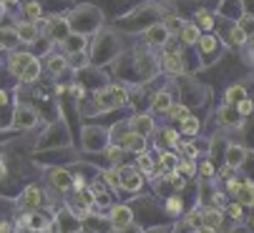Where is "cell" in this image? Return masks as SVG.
Listing matches in <instances>:
<instances>
[{
	"instance_id": "6da1fadb",
	"label": "cell",
	"mask_w": 254,
	"mask_h": 233,
	"mask_svg": "<svg viewBox=\"0 0 254 233\" xmlns=\"http://www.w3.org/2000/svg\"><path fill=\"white\" fill-rule=\"evenodd\" d=\"M124 103H126V91H121V88H106V91L96 93V105L101 110L116 108V105H124Z\"/></svg>"
},
{
	"instance_id": "52a82bcc",
	"label": "cell",
	"mask_w": 254,
	"mask_h": 233,
	"mask_svg": "<svg viewBox=\"0 0 254 233\" xmlns=\"http://www.w3.org/2000/svg\"><path fill=\"white\" fill-rule=\"evenodd\" d=\"M131 211L126 208V206H114L111 208V223L116 226V228H126V226H131Z\"/></svg>"
},
{
	"instance_id": "ba28073f",
	"label": "cell",
	"mask_w": 254,
	"mask_h": 233,
	"mask_svg": "<svg viewBox=\"0 0 254 233\" xmlns=\"http://www.w3.org/2000/svg\"><path fill=\"white\" fill-rule=\"evenodd\" d=\"M131 131L138 136H149L154 131V121L149 115H136V118H131Z\"/></svg>"
},
{
	"instance_id": "9a60e30c",
	"label": "cell",
	"mask_w": 254,
	"mask_h": 233,
	"mask_svg": "<svg viewBox=\"0 0 254 233\" xmlns=\"http://www.w3.org/2000/svg\"><path fill=\"white\" fill-rule=\"evenodd\" d=\"M244 158H247V150H244V148H239V145H232V148H229V153H227L229 168H237V166H242V163H244Z\"/></svg>"
},
{
	"instance_id": "4dcf8cb0",
	"label": "cell",
	"mask_w": 254,
	"mask_h": 233,
	"mask_svg": "<svg viewBox=\"0 0 254 233\" xmlns=\"http://www.w3.org/2000/svg\"><path fill=\"white\" fill-rule=\"evenodd\" d=\"M93 201H96V198H93V193H88V190H81V193H78V203H81V208H91Z\"/></svg>"
},
{
	"instance_id": "d6986e66",
	"label": "cell",
	"mask_w": 254,
	"mask_h": 233,
	"mask_svg": "<svg viewBox=\"0 0 254 233\" xmlns=\"http://www.w3.org/2000/svg\"><path fill=\"white\" fill-rule=\"evenodd\" d=\"M63 46H65V50H68V53H73V55H76V53L86 46V41H83L81 35H68L65 41H63Z\"/></svg>"
},
{
	"instance_id": "d590c367",
	"label": "cell",
	"mask_w": 254,
	"mask_h": 233,
	"mask_svg": "<svg viewBox=\"0 0 254 233\" xmlns=\"http://www.w3.org/2000/svg\"><path fill=\"white\" fill-rule=\"evenodd\" d=\"M189 226H194V228H201V226H204V216H201L199 211H194V213L189 216Z\"/></svg>"
},
{
	"instance_id": "603a6c76",
	"label": "cell",
	"mask_w": 254,
	"mask_h": 233,
	"mask_svg": "<svg viewBox=\"0 0 254 233\" xmlns=\"http://www.w3.org/2000/svg\"><path fill=\"white\" fill-rule=\"evenodd\" d=\"M171 108V95L169 93H159L154 98V110H169Z\"/></svg>"
},
{
	"instance_id": "3957f363",
	"label": "cell",
	"mask_w": 254,
	"mask_h": 233,
	"mask_svg": "<svg viewBox=\"0 0 254 233\" xmlns=\"http://www.w3.org/2000/svg\"><path fill=\"white\" fill-rule=\"evenodd\" d=\"M68 20H63V18H51L48 20V28H46V35L48 38H53V41H65L68 38Z\"/></svg>"
},
{
	"instance_id": "30bf717a",
	"label": "cell",
	"mask_w": 254,
	"mask_h": 233,
	"mask_svg": "<svg viewBox=\"0 0 254 233\" xmlns=\"http://www.w3.org/2000/svg\"><path fill=\"white\" fill-rule=\"evenodd\" d=\"M143 145H146V143H143V136H138V133H126L124 138H121V148H128V150H136V153H141L143 150Z\"/></svg>"
},
{
	"instance_id": "d6a6232c",
	"label": "cell",
	"mask_w": 254,
	"mask_h": 233,
	"mask_svg": "<svg viewBox=\"0 0 254 233\" xmlns=\"http://www.w3.org/2000/svg\"><path fill=\"white\" fill-rule=\"evenodd\" d=\"M169 33H174V30H181V28H184V25H181V20L179 18H174V15H169L166 18V25H164Z\"/></svg>"
},
{
	"instance_id": "bcb514c9",
	"label": "cell",
	"mask_w": 254,
	"mask_h": 233,
	"mask_svg": "<svg viewBox=\"0 0 254 233\" xmlns=\"http://www.w3.org/2000/svg\"><path fill=\"white\" fill-rule=\"evenodd\" d=\"M119 148H111V150H108V158H111V161H119Z\"/></svg>"
},
{
	"instance_id": "f907efd6",
	"label": "cell",
	"mask_w": 254,
	"mask_h": 233,
	"mask_svg": "<svg viewBox=\"0 0 254 233\" xmlns=\"http://www.w3.org/2000/svg\"><path fill=\"white\" fill-rule=\"evenodd\" d=\"M0 233H10V226L8 223H0Z\"/></svg>"
},
{
	"instance_id": "f35d334b",
	"label": "cell",
	"mask_w": 254,
	"mask_h": 233,
	"mask_svg": "<svg viewBox=\"0 0 254 233\" xmlns=\"http://www.w3.org/2000/svg\"><path fill=\"white\" fill-rule=\"evenodd\" d=\"M196 18H199V23H201L204 28H211V23H214L209 13H196Z\"/></svg>"
},
{
	"instance_id": "83f0119b",
	"label": "cell",
	"mask_w": 254,
	"mask_h": 233,
	"mask_svg": "<svg viewBox=\"0 0 254 233\" xmlns=\"http://www.w3.org/2000/svg\"><path fill=\"white\" fill-rule=\"evenodd\" d=\"M179 145V140H176V131H171V128H166V131H161V140H159V145Z\"/></svg>"
},
{
	"instance_id": "44dd1931",
	"label": "cell",
	"mask_w": 254,
	"mask_h": 233,
	"mask_svg": "<svg viewBox=\"0 0 254 233\" xmlns=\"http://www.w3.org/2000/svg\"><path fill=\"white\" fill-rule=\"evenodd\" d=\"M244 98H247V91H244L242 86H234V88H229V91H227V105L239 103V100H244Z\"/></svg>"
},
{
	"instance_id": "484cf974",
	"label": "cell",
	"mask_w": 254,
	"mask_h": 233,
	"mask_svg": "<svg viewBox=\"0 0 254 233\" xmlns=\"http://www.w3.org/2000/svg\"><path fill=\"white\" fill-rule=\"evenodd\" d=\"M219 223H222V216L216 213V211H206V213H204V226H209V228H216Z\"/></svg>"
},
{
	"instance_id": "8d00e7d4",
	"label": "cell",
	"mask_w": 254,
	"mask_h": 233,
	"mask_svg": "<svg viewBox=\"0 0 254 233\" xmlns=\"http://www.w3.org/2000/svg\"><path fill=\"white\" fill-rule=\"evenodd\" d=\"M138 166H141V171H146V173H149V171L154 168L151 158H149V155H143V153H141V158H138Z\"/></svg>"
},
{
	"instance_id": "7a4b0ae2",
	"label": "cell",
	"mask_w": 254,
	"mask_h": 233,
	"mask_svg": "<svg viewBox=\"0 0 254 233\" xmlns=\"http://www.w3.org/2000/svg\"><path fill=\"white\" fill-rule=\"evenodd\" d=\"M41 203H43V190L38 186H28L20 196V208L35 211V208H41Z\"/></svg>"
},
{
	"instance_id": "b9f144b4",
	"label": "cell",
	"mask_w": 254,
	"mask_h": 233,
	"mask_svg": "<svg viewBox=\"0 0 254 233\" xmlns=\"http://www.w3.org/2000/svg\"><path fill=\"white\" fill-rule=\"evenodd\" d=\"M229 216H232V218H242V206H239V203L229 206Z\"/></svg>"
},
{
	"instance_id": "f5cc1de1",
	"label": "cell",
	"mask_w": 254,
	"mask_h": 233,
	"mask_svg": "<svg viewBox=\"0 0 254 233\" xmlns=\"http://www.w3.org/2000/svg\"><path fill=\"white\" fill-rule=\"evenodd\" d=\"M0 3H3V5H15L18 0H0Z\"/></svg>"
},
{
	"instance_id": "ee69618b",
	"label": "cell",
	"mask_w": 254,
	"mask_h": 233,
	"mask_svg": "<svg viewBox=\"0 0 254 233\" xmlns=\"http://www.w3.org/2000/svg\"><path fill=\"white\" fill-rule=\"evenodd\" d=\"M73 188H76V190L81 193V190L86 188V183H83V178H73Z\"/></svg>"
},
{
	"instance_id": "f1b7e54d",
	"label": "cell",
	"mask_w": 254,
	"mask_h": 233,
	"mask_svg": "<svg viewBox=\"0 0 254 233\" xmlns=\"http://www.w3.org/2000/svg\"><path fill=\"white\" fill-rule=\"evenodd\" d=\"M169 115H171V118H176V121H184V118H189V110L184 105H171L169 108Z\"/></svg>"
},
{
	"instance_id": "ffe728a7",
	"label": "cell",
	"mask_w": 254,
	"mask_h": 233,
	"mask_svg": "<svg viewBox=\"0 0 254 233\" xmlns=\"http://www.w3.org/2000/svg\"><path fill=\"white\" fill-rule=\"evenodd\" d=\"M179 35H181V41H184V43H196L199 41V28L196 25H184L179 30Z\"/></svg>"
},
{
	"instance_id": "e575fe53",
	"label": "cell",
	"mask_w": 254,
	"mask_h": 233,
	"mask_svg": "<svg viewBox=\"0 0 254 233\" xmlns=\"http://www.w3.org/2000/svg\"><path fill=\"white\" fill-rule=\"evenodd\" d=\"M161 166H164V168H169V171H171V168H176V155L164 153V155H161Z\"/></svg>"
},
{
	"instance_id": "1f68e13d",
	"label": "cell",
	"mask_w": 254,
	"mask_h": 233,
	"mask_svg": "<svg viewBox=\"0 0 254 233\" xmlns=\"http://www.w3.org/2000/svg\"><path fill=\"white\" fill-rule=\"evenodd\" d=\"M199 48L204 50V53H209V50H214L216 48V41L211 35H206V38H199Z\"/></svg>"
},
{
	"instance_id": "4316f807",
	"label": "cell",
	"mask_w": 254,
	"mask_h": 233,
	"mask_svg": "<svg viewBox=\"0 0 254 233\" xmlns=\"http://www.w3.org/2000/svg\"><path fill=\"white\" fill-rule=\"evenodd\" d=\"M63 68H65V60H63L61 55H51V58H48V70H51V73H61Z\"/></svg>"
},
{
	"instance_id": "681fc988",
	"label": "cell",
	"mask_w": 254,
	"mask_h": 233,
	"mask_svg": "<svg viewBox=\"0 0 254 233\" xmlns=\"http://www.w3.org/2000/svg\"><path fill=\"white\" fill-rule=\"evenodd\" d=\"M8 103V93H3V91H0V108H3Z\"/></svg>"
},
{
	"instance_id": "4fadbf2b",
	"label": "cell",
	"mask_w": 254,
	"mask_h": 233,
	"mask_svg": "<svg viewBox=\"0 0 254 233\" xmlns=\"http://www.w3.org/2000/svg\"><path fill=\"white\" fill-rule=\"evenodd\" d=\"M164 68L169 73H181V70H184V60H181L179 53H166L164 55Z\"/></svg>"
},
{
	"instance_id": "cb8c5ba5",
	"label": "cell",
	"mask_w": 254,
	"mask_h": 233,
	"mask_svg": "<svg viewBox=\"0 0 254 233\" xmlns=\"http://www.w3.org/2000/svg\"><path fill=\"white\" fill-rule=\"evenodd\" d=\"M237 28H239L244 35H254V18H252V15H242Z\"/></svg>"
},
{
	"instance_id": "f6af8a7d",
	"label": "cell",
	"mask_w": 254,
	"mask_h": 233,
	"mask_svg": "<svg viewBox=\"0 0 254 233\" xmlns=\"http://www.w3.org/2000/svg\"><path fill=\"white\" fill-rule=\"evenodd\" d=\"M181 171H184L187 176H191V173H194V166H191V163H181Z\"/></svg>"
},
{
	"instance_id": "11a10c76",
	"label": "cell",
	"mask_w": 254,
	"mask_h": 233,
	"mask_svg": "<svg viewBox=\"0 0 254 233\" xmlns=\"http://www.w3.org/2000/svg\"><path fill=\"white\" fill-rule=\"evenodd\" d=\"M252 228H254V216H252Z\"/></svg>"
},
{
	"instance_id": "db71d44e",
	"label": "cell",
	"mask_w": 254,
	"mask_h": 233,
	"mask_svg": "<svg viewBox=\"0 0 254 233\" xmlns=\"http://www.w3.org/2000/svg\"><path fill=\"white\" fill-rule=\"evenodd\" d=\"M0 178H5V166H3V161H0Z\"/></svg>"
},
{
	"instance_id": "5b68a950",
	"label": "cell",
	"mask_w": 254,
	"mask_h": 233,
	"mask_svg": "<svg viewBox=\"0 0 254 233\" xmlns=\"http://www.w3.org/2000/svg\"><path fill=\"white\" fill-rule=\"evenodd\" d=\"M30 60H33V55H30V53H13V55H10V60H8V68H10V73H13V75H18V78H20Z\"/></svg>"
},
{
	"instance_id": "8992f818",
	"label": "cell",
	"mask_w": 254,
	"mask_h": 233,
	"mask_svg": "<svg viewBox=\"0 0 254 233\" xmlns=\"http://www.w3.org/2000/svg\"><path fill=\"white\" fill-rule=\"evenodd\" d=\"M15 126L18 128H33L35 126V110H30L25 105H18L15 108Z\"/></svg>"
},
{
	"instance_id": "e0dca14e",
	"label": "cell",
	"mask_w": 254,
	"mask_h": 233,
	"mask_svg": "<svg viewBox=\"0 0 254 233\" xmlns=\"http://www.w3.org/2000/svg\"><path fill=\"white\" fill-rule=\"evenodd\" d=\"M0 41H3V48H15V46L20 43V38H18V33L10 30V28H0Z\"/></svg>"
},
{
	"instance_id": "ab89813d",
	"label": "cell",
	"mask_w": 254,
	"mask_h": 233,
	"mask_svg": "<svg viewBox=\"0 0 254 233\" xmlns=\"http://www.w3.org/2000/svg\"><path fill=\"white\" fill-rule=\"evenodd\" d=\"M169 181H171L174 188H184V178H179L176 173H169Z\"/></svg>"
},
{
	"instance_id": "836d02e7",
	"label": "cell",
	"mask_w": 254,
	"mask_h": 233,
	"mask_svg": "<svg viewBox=\"0 0 254 233\" xmlns=\"http://www.w3.org/2000/svg\"><path fill=\"white\" fill-rule=\"evenodd\" d=\"M237 113H239V115H249V113H252V100H249V98L239 100V103H237Z\"/></svg>"
},
{
	"instance_id": "8fae6325",
	"label": "cell",
	"mask_w": 254,
	"mask_h": 233,
	"mask_svg": "<svg viewBox=\"0 0 254 233\" xmlns=\"http://www.w3.org/2000/svg\"><path fill=\"white\" fill-rule=\"evenodd\" d=\"M166 38H169V30H166L164 25H154V28H149V33H146V41H149L151 46H164Z\"/></svg>"
},
{
	"instance_id": "7c38bea8",
	"label": "cell",
	"mask_w": 254,
	"mask_h": 233,
	"mask_svg": "<svg viewBox=\"0 0 254 233\" xmlns=\"http://www.w3.org/2000/svg\"><path fill=\"white\" fill-rule=\"evenodd\" d=\"M237 196H239V203H242V206H254V183L242 181Z\"/></svg>"
},
{
	"instance_id": "7dc6e473",
	"label": "cell",
	"mask_w": 254,
	"mask_h": 233,
	"mask_svg": "<svg viewBox=\"0 0 254 233\" xmlns=\"http://www.w3.org/2000/svg\"><path fill=\"white\" fill-rule=\"evenodd\" d=\"M184 153L189 155V158H194V155H196V148H194V145H184Z\"/></svg>"
},
{
	"instance_id": "7bdbcfd3",
	"label": "cell",
	"mask_w": 254,
	"mask_h": 233,
	"mask_svg": "<svg viewBox=\"0 0 254 233\" xmlns=\"http://www.w3.org/2000/svg\"><path fill=\"white\" fill-rule=\"evenodd\" d=\"M239 186H242V181H239V178H232V181H229V190H232V193H237V190H239Z\"/></svg>"
},
{
	"instance_id": "74e56055",
	"label": "cell",
	"mask_w": 254,
	"mask_h": 233,
	"mask_svg": "<svg viewBox=\"0 0 254 233\" xmlns=\"http://www.w3.org/2000/svg\"><path fill=\"white\" fill-rule=\"evenodd\" d=\"M244 41H247V35H244V33L239 30V28H234V30H232V43H237V46H242Z\"/></svg>"
},
{
	"instance_id": "5bb4252c",
	"label": "cell",
	"mask_w": 254,
	"mask_h": 233,
	"mask_svg": "<svg viewBox=\"0 0 254 233\" xmlns=\"http://www.w3.org/2000/svg\"><path fill=\"white\" fill-rule=\"evenodd\" d=\"M51 183L56 186V188H61V190H65L70 183H73V178H70L65 171H61V168H56V171H51Z\"/></svg>"
},
{
	"instance_id": "60d3db41",
	"label": "cell",
	"mask_w": 254,
	"mask_h": 233,
	"mask_svg": "<svg viewBox=\"0 0 254 233\" xmlns=\"http://www.w3.org/2000/svg\"><path fill=\"white\" fill-rule=\"evenodd\" d=\"M166 208H169V211H171V213H179V211H181V203H179V198H171V201H169V206H166Z\"/></svg>"
},
{
	"instance_id": "ac0fdd59",
	"label": "cell",
	"mask_w": 254,
	"mask_h": 233,
	"mask_svg": "<svg viewBox=\"0 0 254 233\" xmlns=\"http://www.w3.org/2000/svg\"><path fill=\"white\" fill-rule=\"evenodd\" d=\"M23 18H28V23H35L41 18V3H35V0H30V3L23 5Z\"/></svg>"
},
{
	"instance_id": "9c48e42d",
	"label": "cell",
	"mask_w": 254,
	"mask_h": 233,
	"mask_svg": "<svg viewBox=\"0 0 254 233\" xmlns=\"http://www.w3.org/2000/svg\"><path fill=\"white\" fill-rule=\"evenodd\" d=\"M15 33H18V38L20 41H25V43H35V38H38V28H35V23H18L15 25Z\"/></svg>"
},
{
	"instance_id": "277c9868",
	"label": "cell",
	"mask_w": 254,
	"mask_h": 233,
	"mask_svg": "<svg viewBox=\"0 0 254 233\" xmlns=\"http://www.w3.org/2000/svg\"><path fill=\"white\" fill-rule=\"evenodd\" d=\"M119 178H121V188H126V190H138L141 188V173L136 168H121Z\"/></svg>"
},
{
	"instance_id": "c3c4849f",
	"label": "cell",
	"mask_w": 254,
	"mask_h": 233,
	"mask_svg": "<svg viewBox=\"0 0 254 233\" xmlns=\"http://www.w3.org/2000/svg\"><path fill=\"white\" fill-rule=\"evenodd\" d=\"M201 173H204V176H211V173H214L211 163H204V166H201Z\"/></svg>"
},
{
	"instance_id": "d4e9b609",
	"label": "cell",
	"mask_w": 254,
	"mask_h": 233,
	"mask_svg": "<svg viewBox=\"0 0 254 233\" xmlns=\"http://www.w3.org/2000/svg\"><path fill=\"white\" fill-rule=\"evenodd\" d=\"M181 131L189 133V136H194V133L199 131V118H191V115H189V118H184V121H181Z\"/></svg>"
},
{
	"instance_id": "f546056e",
	"label": "cell",
	"mask_w": 254,
	"mask_h": 233,
	"mask_svg": "<svg viewBox=\"0 0 254 233\" xmlns=\"http://www.w3.org/2000/svg\"><path fill=\"white\" fill-rule=\"evenodd\" d=\"M103 181H106L108 186H111V188H116V190L121 188V178H119V173H116V171H106V173H103Z\"/></svg>"
},
{
	"instance_id": "2e32d148",
	"label": "cell",
	"mask_w": 254,
	"mask_h": 233,
	"mask_svg": "<svg viewBox=\"0 0 254 233\" xmlns=\"http://www.w3.org/2000/svg\"><path fill=\"white\" fill-rule=\"evenodd\" d=\"M38 75H41V63H38V60L33 58V60L28 63V68L23 70L20 81H23V83H33V81H35V78H38Z\"/></svg>"
},
{
	"instance_id": "816d5d0a",
	"label": "cell",
	"mask_w": 254,
	"mask_h": 233,
	"mask_svg": "<svg viewBox=\"0 0 254 233\" xmlns=\"http://www.w3.org/2000/svg\"><path fill=\"white\" fill-rule=\"evenodd\" d=\"M199 233H214V228H209V226H201V228H199Z\"/></svg>"
},
{
	"instance_id": "7402d4cb",
	"label": "cell",
	"mask_w": 254,
	"mask_h": 233,
	"mask_svg": "<svg viewBox=\"0 0 254 233\" xmlns=\"http://www.w3.org/2000/svg\"><path fill=\"white\" fill-rule=\"evenodd\" d=\"M219 118H222V123H227V126H237V123H239V118H242V115H239L237 110H232V108L227 105V108H224V110L219 113Z\"/></svg>"
}]
</instances>
